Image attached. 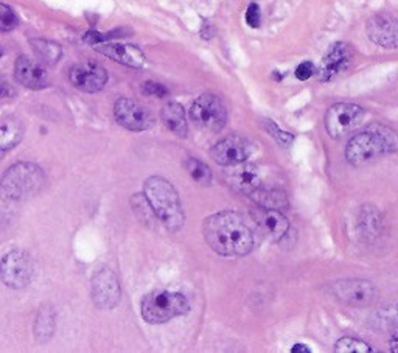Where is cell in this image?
Masks as SVG:
<instances>
[{
	"instance_id": "obj_3",
	"label": "cell",
	"mask_w": 398,
	"mask_h": 353,
	"mask_svg": "<svg viewBox=\"0 0 398 353\" xmlns=\"http://www.w3.org/2000/svg\"><path fill=\"white\" fill-rule=\"evenodd\" d=\"M143 196L151 206L156 217L169 232H178L184 226L185 215L182 211L179 195L172 182L162 176H151L143 186Z\"/></svg>"
},
{
	"instance_id": "obj_6",
	"label": "cell",
	"mask_w": 398,
	"mask_h": 353,
	"mask_svg": "<svg viewBox=\"0 0 398 353\" xmlns=\"http://www.w3.org/2000/svg\"><path fill=\"white\" fill-rule=\"evenodd\" d=\"M190 119L208 133H219L227 123V110L217 95L202 94L192 104Z\"/></svg>"
},
{
	"instance_id": "obj_25",
	"label": "cell",
	"mask_w": 398,
	"mask_h": 353,
	"mask_svg": "<svg viewBox=\"0 0 398 353\" xmlns=\"http://www.w3.org/2000/svg\"><path fill=\"white\" fill-rule=\"evenodd\" d=\"M30 44H31V47H33L36 56L42 63L53 65L61 60L63 49L56 42L47 41V39H33Z\"/></svg>"
},
{
	"instance_id": "obj_32",
	"label": "cell",
	"mask_w": 398,
	"mask_h": 353,
	"mask_svg": "<svg viewBox=\"0 0 398 353\" xmlns=\"http://www.w3.org/2000/svg\"><path fill=\"white\" fill-rule=\"evenodd\" d=\"M260 21H262V15H260V6L257 3H251L246 10V22L252 28L260 27Z\"/></svg>"
},
{
	"instance_id": "obj_33",
	"label": "cell",
	"mask_w": 398,
	"mask_h": 353,
	"mask_svg": "<svg viewBox=\"0 0 398 353\" xmlns=\"http://www.w3.org/2000/svg\"><path fill=\"white\" fill-rule=\"evenodd\" d=\"M313 75H315V65H313V63L305 61V63L297 65V69H296L297 80L306 81V80H310Z\"/></svg>"
},
{
	"instance_id": "obj_9",
	"label": "cell",
	"mask_w": 398,
	"mask_h": 353,
	"mask_svg": "<svg viewBox=\"0 0 398 353\" xmlns=\"http://www.w3.org/2000/svg\"><path fill=\"white\" fill-rule=\"evenodd\" d=\"M114 117L122 128L140 133L154 126L156 119L143 104L131 98H119L114 104Z\"/></svg>"
},
{
	"instance_id": "obj_5",
	"label": "cell",
	"mask_w": 398,
	"mask_h": 353,
	"mask_svg": "<svg viewBox=\"0 0 398 353\" xmlns=\"http://www.w3.org/2000/svg\"><path fill=\"white\" fill-rule=\"evenodd\" d=\"M190 310L184 294L169 290H154L142 299L140 311L148 324H165L178 316H184Z\"/></svg>"
},
{
	"instance_id": "obj_37",
	"label": "cell",
	"mask_w": 398,
	"mask_h": 353,
	"mask_svg": "<svg viewBox=\"0 0 398 353\" xmlns=\"http://www.w3.org/2000/svg\"><path fill=\"white\" fill-rule=\"evenodd\" d=\"M3 156H5V151H3V149H0V161L3 159Z\"/></svg>"
},
{
	"instance_id": "obj_2",
	"label": "cell",
	"mask_w": 398,
	"mask_h": 353,
	"mask_svg": "<svg viewBox=\"0 0 398 353\" xmlns=\"http://www.w3.org/2000/svg\"><path fill=\"white\" fill-rule=\"evenodd\" d=\"M45 174L30 162L15 163L0 181V221L10 220L13 208L41 190Z\"/></svg>"
},
{
	"instance_id": "obj_19",
	"label": "cell",
	"mask_w": 398,
	"mask_h": 353,
	"mask_svg": "<svg viewBox=\"0 0 398 353\" xmlns=\"http://www.w3.org/2000/svg\"><path fill=\"white\" fill-rule=\"evenodd\" d=\"M260 215L256 217L257 223L263 227V231L266 232L267 237L272 241H280L283 237H286V233L290 231V221L283 217L280 211H265V208H260Z\"/></svg>"
},
{
	"instance_id": "obj_27",
	"label": "cell",
	"mask_w": 398,
	"mask_h": 353,
	"mask_svg": "<svg viewBox=\"0 0 398 353\" xmlns=\"http://www.w3.org/2000/svg\"><path fill=\"white\" fill-rule=\"evenodd\" d=\"M131 204H133V211L135 213V217H139L143 223L151 226L154 223V220H158V217H156L153 212L151 206L148 204V201L143 195H134L131 199Z\"/></svg>"
},
{
	"instance_id": "obj_10",
	"label": "cell",
	"mask_w": 398,
	"mask_h": 353,
	"mask_svg": "<svg viewBox=\"0 0 398 353\" xmlns=\"http://www.w3.org/2000/svg\"><path fill=\"white\" fill-rule=\"evenodd\" d=\"M122 299L120 282L110 268H101L92 277V300L101 310H113Z\"/></svg>"
},
{
	"instance_id": "obj_31",
	"label": "cell",
	"mask_w": 398,
	"mask_h": 353,
	"mask_svg": "<svg viewBox=\"0 0 398 353\" xmlns=\"http://www.w3.org/2000/svg\"><path fill=\"white\" fill-rule=\"evenodd\" d=\"M142 92L149 97H158V98H164L168 95V89L160 83H154V81H147L142 84Z\"/></svg>"
},
{
	"instance_id": "obj_8",
	"label": "cell",
	"mask_w": 398,
	"mask_h": 353,
	"mask_svg": "<svg viewBox=\"0 0 398 353\" xmlns=\"http://www.w3.org/2000/svg\"><path fill=\"white\" fill-rule=\"evenodd\" d=\"M364 119V109L355 103H336L327 110L325 128L331 139H339L354 131Z\"/></svg>"
},
{
	"instance_id": "obj_21",
	"label": "cell",
	"mask_w": 398,
	"mask_h": 353,
	"mask_svg": "<svg viewBox=\"0 0 398 353\" xmlns=\"http://www.w3.org/2000/svg\"><path fill=\"white\" fill-rule=\"evenodd\" d=\"M162 122L165 126L179 137L187 136V119H185V109L178 101H168L164 104L160 110Z\"/></svg>"
},
{
	"instance_id": "obj_1",
	"label": "cell",
	"mask_w": 398,
	"mask_h": 353,
	"mask_svg": "<svg viewBox=\"0 0 398 353\" xmlns=\"http://www.w3.org/2000/svg\"><path fill=\"white\" fill-rule=\"evenodd\" d=\"M207 245L223 257H244L252 251L254 235L240 213L224 211L213 213L202 224Z\"/></svg>"
},
{
	"instance_id": "obj_23",
	"label": "cell",
	"mask_w": 398,
	"mask_h": 353,
	"mask_svg": "<svg viewBox=\"0 0 398 353\" xmlns=\"http://www.w3.org/2000/svg\"><path fill=\"white\" fill-rule=\"evenodd\" d=\"M383 227L381 213L374 206H364L360 212V229L365 238H375Z\"/></svg>"
},
{
	"instance_id": "obj_28",
	"label": "cell",
	"mask_w": 398,
	"mask_h": 353,
	"mask_svg": "<svg viewBox=\"0 0 398 353\" xmlns=\"http://www.w3.org/2000/svg\"><path fill=\"white\" fill-rule=\"evenodd\" d=\"M335 352L338 353H370L372 349L369 344H365L361 339L345 336L338 339L335 344Z\"/></svg>"
},
{
	"instance_id": "obj_4",
	"label": "cell",
	"mask_w": 398,
	"mask_h": 353,
	"mask_svg": "<svg viewBox=\"0 0 398 353\" xmlns=\"http://www.w3.org/2000/svg\"><path fill=\"white\" fill-rule=\"evenodd\" d=\"M397 149L398 140L394 129L383 125H370L349 140L345 147V159L351 165H361L376 159L378 156L395 153Z\"/></svg>"
},
{
	"instance_id": "obj_30",
	"label": "cell",
	"mask_w": 398,
	"mask_h": 353,
	"mask_svg": "<svg viewBox=\"0 0 398 353\" xmlns=\"http://www.w3.org/2000/svg\"><path fill=\"white\" fill-rule=\"evenodd\" d=\"M265 128H266L267 133H270L283 148H288L292 143V140H295V136L290 134V133H285V131L280 129L276 123L271 122V120H265Z\"/></svg>"
},
{
	"instance_id": "obj_13",
	"label": "cell",
	"mask_w": 398,
	"mask_h": 353,
	"mask_svg": "<svg viewBox=\"0 0 398 353\" xmlns=\"http://www.w3.org/2000/svg\"><path fill=\"white\" fill-rule=\"evenodd\" d=\"M251 143L240 136H229L212 148L210 156L218 165L229 167L249 158Z\"/></svg>"
},
{
	"instance_id": "obj_14",
	"label": "cell",
	"mask_w": 398,
	"mask_h": 353,
	"mask_svg": "<svg viewBox=\"0 0 398 353\" xmlns=\"http://www.w3.org/2000/svg\"><path fill=\"white\" fill-rule=\"evenodd\" d=\"M351 49L345 42L333 44L327 55L322 58V63L319 65L317 75L319 80L327 83L335 80L336 76L344 74L351 64Z\"/></svg>"
},
{
	"instance_id": "obj_22",
	"label": "cell",
	"mask_w": 398,
	"mask_h": 353,
	"mask_svg": "<svg viewBox=\"0 0 398 353\" xmlns=\"http://www.w3.org/2000/svg\"><path fill=\"white\" fill-rule=\"evenodd\" d=\"M24 137V125L15 117H6L0 120V149L15 148Z\"/></svg>"
},
{
	"instance_id": "obj_24",
	"label": "cell",
	"mask_w": 398,
	"mask_h": 353,
	"mask_svg": "<svg viewBox=\"0 0 398 353\" xmlns=\"http://www.w3.org/2000/svg\"><path fill=\"white\" fill-rule=\"evenodd\" d=\"M55 319V311L49 309V306H45V309L39 311L35 324V335L39 343H47L49 339L53 336L56 327Z\"/></svg>"
},
{
	"instance_id": "obj_18",
	"label": "cell",
	"mask_w": 398,
	"mask_h": 353,
	"mask_svg": "<svg viewBox=\"0 0 398 353\" xmlns=\"http://www.w3.org/2000/svg\"><path fill=\"white\" fill-rule=\"evenodd\" d=\"M94 49L100 55L109 58L115 63L131 69H140L145 64V55L142 50L131 44H120V42H101L94 45Z\"/></svg>"
},
{
	"instance_id": "obj_35",
	"label": "cell",
	"mask_w": 398,
	"mask_h": 353,
	"mask_svg": "<svg viewBox=\"0 0 398 353\" xmlns=\"http://www.w3.org/2000/svg\"><path fill=\"white\" fill-rule=\"evenodd\" d=\"M291 353H311V349L306 347L305 344H296L295 347L291 349Z\"/></svg>"
},
{
	"instance_id": "obj_7",
	"label": "cell",
	"mask_w": 398,
	"mask_h": 353,
	"mask_svg": "<svg viewBox=\"0 0 398 353\" xmlns=\"http://www.w3.org/2000/svg\"><path fill=\"white\" fill-rule=\"evenodd\" d=\"M33 274L35 265L28 252L15 249L0 260V279L13 290L25 288L33 279Z\"/></svg>"
},
{
	"instance_id": "obj_15",
	"label": "cell",
	"mask_w": 398,
	"mask_h": 353,
	"mask_svg": "<svg viewBox=\"0 0 398 353\" xmlns=\"http://www.w3.org/2000/svg\"><path fill=\"white\" fill-rule=\"evenodd\" d=\"M224 178L232 190L247 196L262 186V178H260L258 168L254 165V163L246 161L227 167Z\"/></svg>"
},
{
	"instance_id": "obj_36",
	"label": "cell",
	"mask_w": 398,
	"mask_h": 353,
	"mask_svg": "<svg viewBox=\"0 0 398 353\" xmlns=\"http://www.w3.org/2000/svg\"><path fill=\"white\" fill-rule=\"evenodd\" d=\"M390 350L397 353V331L395 330H394V335H392V341H390Z\"/></svg>"
},
{
	"instance_id": "obj_26",
	"label": "cell",
	"mask_w": 398,
	"mask_h": 353,
	"mask_svg": "<svg viewBox=\"0 0 398 353\" xmlns=\"http://www.w3.org/2000/svg\"><path fill=\"white\" fill-rule=\"evenodd\" d=\"M185 170L190 174L193 182H197L201 187H208L212 184V172L204 162H201L194 158H190L185 162Z\"/></svg>"
},
{
	"instance_id": "obj_29",
	"label": "cell",
	"mask_w": 398,
	"mask_h": 353,
	"mask_svg": "<svg viewBox=\"0 0 398 353\" xmlns=\"http://www.w3.org/2000/svg\"><path fill=\"white\" fill-rule=\"evenodd\" d=\"M19 25V17L11 6L0 3V31H11Z\"/></svg>"
},
{
	"instance_id": "obj_17",
	"label": "cell",
	"mask_w": 398,
	"mask_h": 353,
	"mask_svg": "<svg viewBox=\"0 0 398 353\" xmlns=\"http://www.w3.org/2000/svg\"><path fill=\"white\" fill-rule=\"evenodd\" d=\"M15 76L19 84L31 90L49 88L50 76L44 65L33 61L28 56H19L15 64Z\"/></svg>"
},
{
	"instance_id": "obj_16",
	"label": "cell",
	"mask_w": 398,
	"mask_h": 353,
	"mask_svg": "<svg viewBox=\"0 0 398 353\" xmlns=\"http://www.w3.org/2000/svg\"><path fill=\"white\" fill-rule=\"evenodd\" d=\"M365 31L370 41L381 45L384 49L394 50L398 44V25L397 19L390 15H375L372 16L367 25H365Z\"/></svg>"
},
{
	"instance_id": "obj_38",
	"label": "cell",
	"mask_w": 398,
	"mask_h": 353,
	"mask_svg": "<svg viewBox=\"0 0 398 353\" xmlns=\"http://www.w3.org/2000/svg\"><path fill=\"white\" fill-rule=\"evenodd\" d=\"M2 55H3V50H2V47H0V58H2Z\"/></svg>"
},
{
	"instance_id": "obj_11",
	"label": "cell",
	"mask_w": 398,
	"mask_h": 353,
	"mask_svg": "<svg viewBox=\"0 0 398 353\" xmlns=\"http://www.w3.org/2000/svg\"><path fill=\"white\" fill-rule=\"evenodd\" d=\"M70 83L81 92L95 94L106 86L108 72L95 61H80L72 65L69 72Z\"/></svg>"
},
{
	"instance_id": "obj_12",
	"label": "cell",
	"mask_w": 398,
	"mask_h": 353,
	"mask_svg": "<svg viewBox=\"0 0 398 353\" xmlns=\"http://www.w3.org/2000/svg\"><path fill=\"white\" fill-rule=\"evenodd\" d=\"M333 294L347 305L365 306L375 300L376 288L369 280L349 279L333 284Z\"/></svg>"
},
{
	"instance_id": "obj_20",
	"label": "cell",
	"mask_w": 398,
	"mask_h": 353,
	"mask_svg": "<svg viewBox=\"0 0 398 353\" xmlns=\"http://www.w3.org/2000/svg\"><path fill=\"white\" fill-rule=\"evenodd\" d=\"M249 196L260 208H265V211L282 212L283 208L288 207V196L279 188H263L260 186Z\"/></svg>"
},
{
	"instance_id": "obj_34",
	"label": "cell",
	"mask_w": 398,
	"mask_h": 353,
	"mask_svg": "<svg viewBox=\"0 0 398 353\" xmlns=\"http://www.w3.org/2000/svg\"><path fill=\"white\" fill-rule=\"evenodd\" d=\"M16 95L15 88L11 86L10 81L5 76L0 75V100H8Z\"/></svg>"
}]
</instances>
